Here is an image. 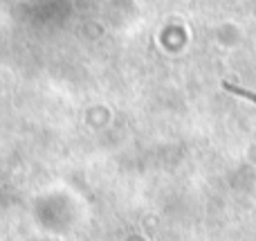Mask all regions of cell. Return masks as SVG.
Returning a JSON list of instances; mask_svg holds the SVG:
<instances>
[{
  "instance_id": "6da1fadb",
  "label": "cell",
  "mask_w": 256,
  "mask_h": 241,
  "mask_svg": "<svg viewBox=\"0 0 256 241\" xmlns=\"http://www.w3.org/2000/svg\"><path fill=\"white\" fill-rule=\"evenodd\" d=\"M227 90H232L234 95H240V97H248V99H252V102H256V95L254 93H250V90H243V88H238V86H232V84H222Z\"/></svg>"
}]
</instances>
